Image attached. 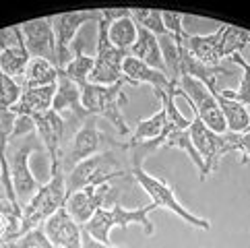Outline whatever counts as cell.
I'll use <instances>...</instances> for the list:
<instances>
[{"instance_id": "obj_1", "label": "cell", "mask_w": 250, "mask_h": 248, "mask_svg": "<svg viewBox=\"0 0 250 248\" xmlns=\"http://www.w3.org/2000/svg\"><path fill=\"white\" fill-rule=\"evenodd\" d=\"M250 41V31L234 27V25H219L217 31L209 35H190L186 38V48L190 54L207 66H221L223 60L234 54H242Z\"/></svg>"}, {"instance_id": "obj_2", "label": "cell", "mask_w": 250, "mask_h": 248, "mask_svg": "<svg viewBox=\"0 0 250 248\" xmlns=\"http://www.w3.org/2000/svg\"><path fill=\"white\" fill-rule=\"evenodd\" d=\"M66 203V176L60 167H50V180L40 186V190L25 203L21 209L19 236L42 227L46 221Z\"/></svg>"}, {"instance_id": "obj_3", "label": "cell", "mask_w": 250, "mask_h": 248, "mask_svg": "<svg viewBox=\"0 0 250 248\" xmlns=\"http://www.w3.org/2000/svg\"><path fill=\"white\" fill-rule=\"evenodd\" d=\"M157 207L155 203H149L145 207H137V209H124L118 201H112V209H97L95 215L83 226V229L93 238V240L102 242V244H110V232L112 227H122L126 229L128 226H141L143 234L145 236H153L155 227L151 224L149 215L153 213Z\"/></svg>"}, {"instance_id": "obj_4", "label": "cell", "mask_w": 250, "mask_h": 248, "mask_svg": "<svg viewBox=\"0 0 250 248\" xmlns=\"http://www.w3.org/2000/svg\"><path fill=\"white\" fill-rule=\"evenodd\" d=\"M124 85L126 83H116V85L85 83L81 85V103L89 116L105 118L122 137H126L130 135V128L122 116V105L128 102Z\"/></svg>"}, {"instance_id": "obj_5", "label": "cell", "mask_w": 250, "mask_h": 248, "mask_svg": "<svg viewBox=\"0 0 250 248\" xmlns=\"http://www.w3.org/2000/svg\"><path fill=\"white\" fill-rule=\"evenodd\" d=\"M130 176L137 180V184L141 186V188L149 194L151 203H155L157 209L172 211V213H176L182 221H186V224L196 227V229H205V232H209V229H211V221L209 219L194 215L192 211H188L180 201H178L176 190L169 186V182H166L164 178H157V176L147 174L145 170H143L141 164H132Z\"/></svg>"}, {"instance_id": "obj_6", "label": "cell", "mask_w": 250, "mask_h": 248, "mask_svg": "<svg viewBox=\"0 0 250 248\" xmlns=\"http://www.w3.org/2000/svg\"><path fill=\"white\" fill-rule=\"evenodd\" d=\"M124 176H130V172L124 170L122 164L118 162V157L114 155V151L105 149V151L75 165L66 174V197L85 188V186L112 182L114 178H124Z\"/></svg>"}, {"instance_id": "obj_7", "label": "cell", "mask_w": 250, "mask_h": 248, "mask_svg": "<svg viewBox=\"0 0 250 248\" xmlns=\"http://www.w3.org/2000/svg\"><path fill=\"white\" fill-rule=\"evenodd\" d=\"M105 143H110L114 147H120V143H114L112 139L110 141L105 139V135L102 132L95 116H89L85 122H81V128L75 132V137L68 141V145L62 147L60 170L66 176L75 165H79L81 162H85V159L93 157L97 153H102Z\"/></svg>"}, {"instance_id": "obj_8", "label": "cell", "mask_w": 250, "mask_h": 248, "mask_svg": "<svg viewBox=\"0 0 250 248\" xmlns=\"http://www.w3.org/2000/svg\"><path fill=\"white\" fill-rule=\"evenodd\" d=\"M126 52L114 48L108 38V21L97 23V52H95V64L93 73L89 77V83L95 85H116V83H126L124 81V60H126Z\"/></svg>"}, {"instance_id": "obj_9", "label": "cell", "mask_w": 250, "mask_h": 248, "mask_svg": "<svg viewBox=\"0 0 250 248\" xmlns=\"http://www.w3.org/2000/svg\"><path fill=\"white\" fill-rule=\"evenodd\" d=\"M180 89H182V97L194 110V116L201 118V122L209 130L217 132V135H226L228 132L226 118H223V114L219 110L215 95H213L201 81H196L192 77L180 79Z\"/></svg>"}, {"instance_id": "obj_10", "label": "cell", "mask_w": 250, "mask_h": 248, "mask_svg": "<svg viewBox=\"0 0 250 248\" xmlns=\"http://www.w3.org/2000/svg\"><path fill=\"white\" fill-rule=\"evenodd\" d=\"M102 19H104L102 8L100 11L62 13V15L52 17V25H54V35H56V43H58V70H64L68 62L73 60V43L77 38V31L89 21L100 23Z\"/></svg>"}, {"instance_id": "obj_11", "label": "cell", "mask_w": 250, "mask_h": 248, "mask_svg": "<svg viewBox=\"0 0 250 248\" xmlns=\"http://www.w3.org/2000/svg\"><path fill=\"white\" fill-rule=\"evenodd\" d=\"M188 132H190V141H192L194 149L199 151L201 159L205 162L207 174L211 176L219 167L221 157L226 153H229V132H226V135H217V132L209 130L201 122V118H196V116H192Z\"/></svg>"}, {"instance_id": "obj_12", "label": "cell", "mask_w": 250, "mask_h": 248, "mask_svg": "<svg viewBox=\"0 0 250 248\" xmlns=\"http://www.w3.org/2000/svg\"><path fill=\"white\" fill-rule=\"evenodd\" d=\"M21 33L25 48H27L31 58H43L58 68V43L54 35V25H52V17L21 23Z\"/></svg>"}, {"instance_id": "obj_13", "label": "cell", "mask_w": 250, "mask_h": 248, "mask_svg": "<svg viewBox=\"0 0 250 248\" xmlns=\"http://www.w3.org/2000/svg\"><path fill=\"white\" fill-rule=\"evenodd\" d=\"M40 151V145L31 143V141H23V143L15 149L13 153V162H11V182H13V190L19 207L23 209V205L27 203L35 192L40 190V182L38 178L31 174L29 167V157L31 153Z\"/></svg>"}, {"instance_id": "obj_14", "label": "cell", "mask_w": 250, "mask_h": 248, "mask_svg": "<svg viewBox=\"0 0 250 248\" xmlns=\"http://www.w3.org/2000/svg\"><path fill=\"white\" fill-rule=\"evenodd\" d=\"M114 192H116V188L110 182L91 184V186H85V188L73 192L70 197H66L64 207L79 226H85L87 221L95 215V211L102 209L104 203L108 201L110 194H114Z\"/></svg>"}, {"instance_id": "obj_15", "label": "cell", "mask_w": 250, "mask_h": 248, "mask_svg": "<svg viewBox=\"0 0 250 248\" xmlns=\"http://www.w3.org/2000/svg\"><path fill=\"white\" fill-rule=\"evenodd\" d=\"M122 73H124L126 85H143V83L151 85L155 97H159L162 93H169V91H180V83H172L164 70L151 68L145 62H141L132 56H126V60H124Z\"/></svg>"}, {"instance_id": "obj_16", "label": "cell", "mask_w": 250, "mask_h": 248, "mask_svg": "<svg viewBox=\"0 0 250 248\" xmlns=\"http://www.w3.org/2000/svg\"><path fill=\"white\" fill-rule=\"evenodd\" d=\"M43 232L56 248H83V226L70 217L66 207H60L43 224Z\"/></svg>"}, {"instance_id": "obj_17", "label": "cell", "mask_w": 250, "mask_h": 248, "mask_svg": "<svg viewBox=\"0 0 250 248\" xmlns=\"http://www.w3.org/2000/svg\"><path fill=\"white\" fill-rule=\"evenodd\" d=\"M35 132L42 139V145L50 157V167H60V153H62V139H64V120L54 110L33 118Z\"/></svg>"}, {"instance_id": "obj_18", "label": "cell", "mask_w": 250, "mask_h": 248, "mask_svg": "<svg viewBox=\"0 0 250 248\" xmlns=\"http://www.w3.org/2000/svg\"><path fill=\"white\" fill-rule=\"evenodd\" d=\"M52 110L60 114V116L62 114H70L79 122H85L89 118V114L83 110V103H81V87L75 81H70L62 70L56 81V95H54V102H52Z\"/></svg>"}, {"instance_id": "obj_19", "label": "cell", "mask_w": 250, "mask_h": 248, "mask_svg": "<svg viewBox=\"0 0 250 248\" xmlns=\"http://www.w3.org/2000/svg\"><path fill=\"white\" fill-rule=\"evenodd\" d=\"M56 95V85L48 87H31V89H23L21 97L17 100V103L11 108L15 116H29L35 118L40 114H46L52 110V102Z\"/></svg>"}, {"instance_id": "obj_20", "label": "cell", "mask_w": 250, "mask_h": 248, "mask_svg": "<svg viewBox=\"0 0 250 248\" xmlns=\"http://www.w3.org/2000/svg\"><path fill=\"white\" fill-rule=\"evenodd\" d=\"M128 56L137 58L141 62H145L147 66L164 70L166 73V64H164V56H162V48H159V40L153 33H149L147 29H143L137 25V41L130 48Z\"/></svg>"}, {"instance_id": "obj_21", "label": "cell", "mask_w": 250, "mask_h": 248, "mask_svg": "<svg viewBox=\"0 0 250 248\" xmlns=\"http://www.w3.org/2000/svg\"><path fill=\"white\" fill-rule=\"evenodd\" d=\"M60 70L52 64V62L43 60V58H31L27 70L21 79V87L23 89H31V87H48V85H56Z\"/></svg>"}, {"instance_id": "obj_22", "label": "cell", "mask_w": 250, "mask_h": 248, "mask_svg": "<svg viewBox=\"0 0 250 248\" xmlns=\"http://www.w3.org/2000/svg\"><path fill=\"white\" fill-rule=\"evenodd\" d=\"M166 124H167V120H166V112L164 110L155 112L153 116H149L145 120H139L135 130L130 132V139L126 141V143H122V149H126V151H128L132 145L147 143V141L159 139V137H162V132H164V128H166Z\"/></svg>"}, {"instance_id": "obj_23", "label": "cell", "mask_w": 250, "mask_h": 248, "mask_svg": "<svg viewBox=\"0 0 250 248\" xmlns=\"http://www.w3.org/2000/svg\"><path fill=\"white\" fill-rule=\"evenodd\" d=\"M29 60H31V56H29L27 48H25V41L21 40L15 48H8L0 54V68L4 70V75H8L13 81L21 85V79L25 75V70H27Z\"/></svg>"}, {"instance_id": "obj_24", "label": "cell", "mask_w": 250, "mask_h": 248, "mask_svg": "<svg viewBox=\"0 0 250 248\" xmlns=\"http://www.w3.org/2000/svg\"><path fill=\"white\" fill-rule=\"evenodd\" d=\"M215 100L219 103V110L226 118V126L228 132H234V135H240V132H246L250 126V116H248V110L246 105L238 103L234 100H228L219 93H215Z\"/></svg>"}, {"instance_id": "obj_25", "label": "cell", "mask_w": 250, "mask_h": 248, "mask_svg": "<svg viewBox=\"0 0 250 248\" xmlns=\"http://www.w3.org/2000/svg\"><path fill=\"white\" fill-rule=\"evenodd\" d=\"M108 38L114 48H118L122 52H130V48L137 41V23L130 15L120 17L112 23H108Z\"/></svg>"}, {"instance_id": "obj_26", "label": "cell", "mask_w": 250, "mask_h": 248, "mask_svg": "<svg viewBox=\"0 0 250 248\" xmlns=\"http://www.w3.org/2000/svg\"><path fill=\"white\" fill-rule=\"evenodd\" d=\"M93 64H95V58L93 56H87L83 48H81V43H73V60L66 64V68L62 70L70 81H75L79 87L89 83V77H91L93 73Z\"/></svg>"}, {"instance_id": "obj_27", "label": "cell", "mask_w": 250, "mask_h": 248, "mask_svg": "<svg viewBox=\"0 0 250 248\" xmlns=\"http://www.w3.org/2000/svg\"><path fill=\"white\" fill-rule=\"evenodd\" d=\"M130 17L135 19L139 27L147 29L149 33H153L155 38H164L167 33L164 27L162 11H153V8H130Z\"/></svg>"}, {"instance_id": "obj_28", "label": "cell", "mask_w": 250, "mask_h": 248, "mask_svg": "<svg viewBox=\"0 0 250 248\" xmlns=\"http://www.w3.org/2000/svg\"><path fill=\"white\" fill-rule=\"evenodd\" d=\"M21 91L23 87L8 75H4V70L0 68V110H11L21 97Z\"/></svg>"}, {"instance_id": "obj_29", "label": "cell", "mask_w": 250, "mask_h": 248, "mask_svg": "<svg viewBox=\"0 0 250 248\" xmlns=\"http://www.w3.org/2000/svg\"><path fill=\"white\" fill-rule=\"evenodd\" d=\"M8 248H56V246L48 240L46 232H43V226H42V227L31 229L27 234H23L17 240L8 242Z\"/></svg>"}, {"instance_id": "obj_30", "label": "cell", "mask_w": 250, "mask_h": 248, "mask_svg": "<svg viewBox=\"0 0 250 248\" xmlns=\"http://www.w3.org/2000/svg\"><path fill=\"white\" fill-rule=\"evenodd\" d=\"M229 153H240V162L246 164L250 159V130L240 132V135H234L229 132Z\"/></svg>"}, {"instance_id": "obj_31", "label": "cell", "mask_w": 250, "mask_h": 248, "mask_svg": "<svg viewBox=\"0 0 250 248\" xmlns=\"http://www.w3.org/2000/svg\"><path fill=\"white\" fill-rule=\"evenodd\" d=\"M162 19H164V27H166V31L172 35V38L180 40V38H184V35H186L184 25H182V21H184V15H182V13L162 11Z\"/></svg>"}, {"instance_id": "obj_32", "label": "cell", "mask_w": 250, "mask_h": 248, "mask_svg": "<svg viewBox=\"0 0 250 248\" xmlns=\"http://www.w3.org/2000/svg\"><path fill=\"white\" fill-rule=\"evenodd\" d=\"M21 40H23L21 25H11V27H6V29H0V54L8 48H15Z\"/></svg>"}, {"instance_id": "obj_33", "label": "cell", "mask_w": 250, "mask_h": 248, "mask_svg": "<svg viewBox=\"0 0 250 248\" xmlns=\"http://www.w3.org/2000/svg\"><path fill=\"white\" fill-rule=\"evenodd\" d=\"M35 132V122L29 116H17L15 118V126H13V135L11 139H21V137H27Z\"/></svg>"}, {"instance_id": "obj_34", "label": "cell", "mask_w": 250, "mask_h": 248, "mask_svg": "<svg viewBox=\"0 0 250 248\" xmlns=\"http://www.w3.org/2000/svg\"><path fill=\"white\" fill-rule=\"evenodd\" d=\"M83 248H126V246H112V244H102V242H97L93 240L91 236H89L85 229H83Z\"/></svg>"}, {"instance_id": "obj_35", "label": "cell", "mask_w": 250, "mask_h": 248, "mask_svg": "<svg viewBox=\"0 0 250 248\" xmlns=\"http://www.w3.org/2000/svg\"><path fill=\"white\" fill-rule=\"evenodd\" d=\"M0 209H4V211H8V213H13L15 217H19L13 211V207H11V203L6 201V194H4V186H2V167H0ZM21 219V217H19Z\"/></svg>"}, {"instance_id": "obj_36", "label": "cell", "mask_w": 250, "mask_h": 248, "mask_svg": "<svg viewBox=\"0 0 250 248\" xmlns=\"http://www.w3.org/2000/svg\"><path fill=\"white\" fill-rule=\"evenodd\" d=\"M0 248H8V244H4V242H0Z\"/></svg>"}, {"instance_id": "obj_37", "label": "cell", "mask_w": 250, "mask_h": 248, "mask_svg": "<svg viewBox=\"0 0 250 248\" xmlns=\"http://www.w3.org/2000/svg\"><path fill=\"white\" fill-rule=\"evenodd\" d=\"M246 110H248V116H250V105H246Z\"/></svg>"}]
</instances>
